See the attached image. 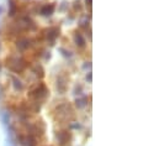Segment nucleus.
<instances>
[{
  "label": "nucleus",
  "mask_w": 159,
  "mask_h": 146,
  "mask_svg": "<svg viewBox=\"0 0 159 146\" xmlns=\"http://www.w3.org/2000/svg\"><path fill=\"white\" fill-rule=\"evenodd\" d=\"M6 67L14 73H22L26 71V68L30 66L26 58L19 55H10L6 57Z\"/></svg>",
  "instance_id": "f257e3e1"
},
{
  "label": "nucleus",
  "mask_w": 159,
  "mask_h": 146,
  "mask_svg": "<svg viewBox=\"0 0 159 146\" xmlns=\"http://www.w3.org/2000/svg\"><path fill=\"white\" fill-rule=\"evenodd\" d=\"M74 116V109L73 107L64 102V103H61L58 104L56 108H54V118L57 120H61V121H67V120H70Z\"/></svg>",
  "instance_id": "f03ea898"
},
{
  "label": "nucleus",
  "mask_w": 159,
  "mask_h": 146,
  "mask_svg": "<svg viewBox=\"0 0 159 146\" xmlns=\"http://www.w3.org/2000/svg\"><path fill=\"white\" fill-rule=\"evenodd\" d=\"M29 98L31 100H35V102H43L47 99V97L49 95V90L47 88V85L43 83V82H40L35 88H32L29 93H27Z\"/></svg>",
  "instance_id": "7ed1b4c3"
},
{
  "label": "nucleus",
  "mask_w": 159,
  "mask_h": 146,
  "mask_svg": "<svg viewBox=\"0 0 159 146\" xmlns=\"http://www.w3.org/2000/svg\"><path fill=\"white\" fill-rule=\"evenodd\" d=\"M59 35H61V29H59L58 26H51V27L44 29V30L42 31L41 37H42L46 42H48L51 46H53L54 42H56V40L59 37Z\"/></svg>",
  "instance_id": "20e7f679"
},
{
  "label": "nucleus",
  "mask_w": 159,
  "mask_h": 146,
  "mask_svg": "<svg viewBox=\"0 0 159 146\" xmlns=\"http://www.w3.org/2000/svg\"><path fill=\"white\" fill-rule=\"evenodd\" d=\"M15 140L21 146H37V138L31 134H22L15 131Z\"/></svg>",
  "instance_id": "39448f33"
},
{
  "label": "nucleus",
  "mask_w": 159,
  "mask_h": 146,
  "mask_svg": "<svg viewBox=\"0 0 159 146\" xmlns=\"http://www.w3.org/2000/svg\"><path fill=\"white\" fill-rule=\"evenodd\" d=\"M56 139H57V143L59 146H69L72 143L73 136H72V133L69 130L63 129V130H58L56 133Z\"/></svg>",
  "instance_id": "423d86ee"
},
{
  "label": "nucleus",
  "mask_w": 159,
  "mask_h": 146,
  "mask_svg": "<svg viewBox=\"0 0 159 146\" xmlns=\"http://www.w3.org/2000/svg\"><path fill=\"white\" fill-rule=\"evenodd\" d=\"M68 82H69V77L66 73H61L57 77V79H56V88H57V92L59 94H64L67 92Z\"/></svg>",
  "instance_id": "0eeeda50"
},
{
  "label": "nucleus",
  "mask_w": 159,
  "mask_h": 146,
  "mask_svg": "<svg viewBox=\"0 0 159 146\" xmlns=\"http://www.w3.org/2000/svg\"><path fill=\"white\" fill-rule=\"evenodd\" d=\"M34 46V40L29 38V37L25 36H20L16 40V48L21 52H25L27 51L29 48H31Z\"/></svg>",
  "instance_id": "6e6552de"
},
{
  "label": "nucleus",
  "mask_w": 159,
  "mask_h": 146,
  "mask_svg": "<svg viewBox=\"0 0 159 146\" xmlns=\"http://www.w3.org/2000/svg\"><path fill=\"white\" fill-rule=\"evenodd\" d=\"M56 10V4L54 2H47V4H43L42 6H40L39 9V12H40L42 16H51Z\"/></svg>",
  "instance_id": "1a4fd4ad"
},
{
  "label": "nucleus",
  "mask_w": 159,
  "mask_h": 146,
  "mask_svg": "<svg viewBox=\"0 0 159 146\" xmlns=\"http://www.w3.org/2000/svg\"><path fill=\"white\" fill-rule=\"evenodd\" d=\"M10 79H11V82H12V87H14V89H15L16 92H22V90H24L25 84L22 83V80H21L19 77H16V75H10Z\"/></svg>",
  "instance_id": "9d476101"
},
{
  "label": "nucleus",
  "mask_w": 159,
  "mask_h": 146,
  "mask_svg": "<svg viewBox=\"0 0 159 146\" xmlns=\"http://www.w3.org/2000/svg\"><path fill=\"white\" fill-rule=\"evenodd\" d=\"M0 120H1V123H2V125L5 128H7L9 125H11V121H10V111L7 109L0 110Z\"/></svg>",
  "instance_id": "9b49d317"
},
{
  "label": "nucleus",
  "mask_w": 159,
  "mask_h": 146,
  "mask_svg": "<svg viewBox=\"0 0 159 146\" xmlns=\"http://www.w3.org/2000/svg\"><path fill=\"white\" fill-rule=\"evenodd\" d=\"M31 71H32V74H34L37 79H43V78H44V68L41 66L40 63H36L35 66H32Z\"/></svg>",
  "instance_id": "f8f14e48"
},
{
  "label": "nucleus",
  "mask_w": 159,
  "mask_h": 146,
  "mask_svg": "<svg viewBox=\"0 0 159 146\" xmlns=\"http://www.w3.org/2000/svg\"><path fill=\"white\" fill-rule=\"evenodd\" d=\"M74 43L79 47V48H84L85 46H86V41H85V38L83 36V34L79 32L78 30L74 32Z\"/></svg>",
  "instance_id": "ddd939ff"
},
{
  "label": "nucleus",
  "mask_w": 159,
  "mask_h": 146,
  "mask_svg": "<svg viewBox=\"0 0 159 146\" xmlns=\"http://www.w3.org/2000/svg\"><path fill=\"white\" fill-rule=\"evenodd\" d=\"M19 14V6L16 4L15 0H9V16L10 17H15Z\"/></svg>",
  "instance_id": "4468645a"
},
{
  "label": "nucleus",
  "mask_w": 159,
  "mask_h": 146,
  "mask_svg": "<svg viewBox=\"0 0 159 146\" xmlns=\"http://www.w3.org/2000/svg\"><path fill=\"white\" fill-rule=\"evenodd\" d=\"M86 105H88V98H86L85 95L78 97V98L75 99V107H77L78 109H83V108H85Z\"/></svg>",
  "instance_id": "2eb2a0df"
},
{
  "label": "nucleus",
  "mask_w": 159,
  "mask_h": 146,
  "mask_svg": "<svg viewBox=\"0 0 159 146\" xmlns=\"http://www.w3.org/2000/svg\"><path fill=\"white\" fill-rule=\"evenodd\" d=\"M58 50H59V52H61V53H62L64 57H67V58L72 57V52H70V51H68V50H66L64 47H59Z\"/></svg>",
  "instance_id": "dca6fc26"
},
{
  "label": "nucleus",
  "mask_w": 159,
  "mask_h": 146,
  "mask_svg": "<svg viewBox=\"0 0 159 146\" xmlns=\"http://www.w3.org/2000/svg\"><path fill=\"white\" fill-rule=\"evenodd\" d=\"M81 92H83V87H81L80 84H77L75 88H74V94L80 97V95H81Z\"/></svg>",
  "instance_id": "f3484780"
},
{
  "label": "nucleus",
  "mask_w": 159,
  "mask_h": 146,
  "mask_svg": "<svg viewBox=\"0 0 159 146\" xmlns=\"http://www.w3.org/2000/svg\"><path fill=\"white\" fill-rule=\"evenodd\" d=\"M73 9H74V11H81V4L79 2V0L74 1V4H73Z\"/></svg>",
  "instance_id": "a211bd4d"
},
{
  "label": "nucleus",
  "mask_w": 159,
  "mask_h": 146,
  "mask_svg": "<svg viewBox=\"0 0 159 146\" xmlns=\"http://www.w3.org/2000/svg\"><path fill=\"white\" fill-rule=\"evenodd\" d=\"M86 80H88L89 83L93 82V74H91V72H89L88 74H86Z\"/></svg>",
  "instance_id": "6ab92c4d"
},
{
  "label": "nucleus",
  "mask_w": 159,
  "mask_h": 146,
  "mask_svg": "<svg viewBox=\"0 0 159 146\" xmlns=\"http://www.w3.org/2000/svg\"><path fill=\"white\" fill-rule=\"evenodd\" d=\"M70 128H72V129H80L81 125H80V124H70Z\"/></svg>",
  "instance_id": "aec40b11"
},
{
  "label": "nucleus",
  "mask_w": 159,
  "mask_h": 146,
  "mask_svg": "<svg viewBox=\"0 0 159 146\" xmlns=\"http://www.w3.org/2000/svg\"><path fill=\"white\" fill-rule=\"evenodd\" d=\"M85 4L89 9H91V5H93V0H85Z\"/></svg>",
  "instance_id": "412c9836"
},
{
  "label": "nucleus",
  "mask_w": 159,
  "mask_h": 146,
  "mask_svg": "<svg viewBox=\"0 0 159 146\" xmlns=\"http://www.w3.org/2000/svg\"><path fill=\"white\" fill-rule=\"evenodd\" d=\"M2 10H4V7H2V6H1V5H0V15H1V14H2Z\"/></svg>",
  "instance_id": "4be33fe9"
},
{
  "label": "nucleus",
  "mask_w": 159,
  "mask_h": 146,
  "mask_svg": "<svg viewBox=\"0 0 159 146\" xmlns=\"http://www.w3.org/2000/svg\"><path fill=\"white\" fill-rule=\"evenodd\" d=\"M2 93V88H1V85H0V94Z\"/></svg>",
  "instance_id": "5701e85b"
},
{
  "label": "nucleus",
  "mask_w": 159,
  "mask_h": 146,
  "mask_svg": "<svg viewBox=\"0 0 159 146\" xmlns=\"http://www.w3.org/2000/svg\"><path fill=\"white\" fill-rule=\"evenodd\" d=\"M0 72H1V62H0Z\"/></svg>",
  "instance_id": "b1692460"
},
{
  "label": "nucleus",
  "mask_w": 159,
  "mask_h": 146,
  "mask_svg": "<svg viewBox=\"0 0 159 146\" xmlns=\"http://www.w3.org/2000/svg\"><path fill=\"white\" fill-rule=\"evenodd\" d=\"M0 51H1V41H0Z\"/></svg>",
  "instance_id": "393cba45"
},
{
  "label": "nucleus",
  "mask_w": 159,
  "mask_h": 146,
  "mask_svg": "<svg viewBox=\"0 0 159 146\" xmlns=\"http://www.w3.org/2000/svg\"><path fill=\"white\" fill-rule=\"evenodd\" d=\"M46 146H52V145H46Z\"/></svg>",
  "instance_id": "a878e982"
}]
</instances>
